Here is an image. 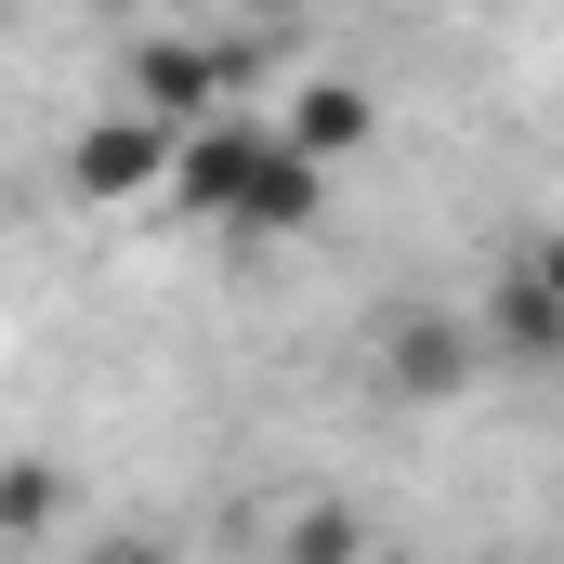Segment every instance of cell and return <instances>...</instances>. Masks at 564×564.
Wrapping results in <instances>:
<instances>
[{"label": "cell", "mask_w": 564, "mask_h": 564, "mask_svg": "<svg viewBox=\"0 0 564 564\" xmlns=\"http://www.w3.org/2000/svg\"><path fill=\"white\" fill-rule=\"evenodd\" d=\"M40 525H66V473L53 459H0V539H40Z\"/></svg>", "instance_id": "8992f818"}, {"label": "cell", "mask_w": 564, "mask_h": 564, "mask_svg": "<svg viewBox=\"0 0 564 564\" xmlns=\"http://www.w3.org/2000/svg\"><path fill=\"white\" fill-rule=\"evenodd\" d=\"M473 368H486V355H473L459 302H394V315H381V394H408V408H446Z\"/></svg>", "instance_id": "277c9868"}, {"label": "cell", "mask_w": 564, "mask_h": 564, "mask_svg": "<svg viewBox=\"0 0 564 564\" xmlns=\"http://www.w3.org/2000/svg\"><path fill=\"white\" fill-rule=\"evenodd\" d=\"M79 564H197V552H184L171 525H93V552H79Z\"/></svg>", "instance_id": "ba28073f"}, {"label": "cell", "mask_w": 564, "mask_h": 564, "mask_svg": "<svg viewBox=\"0 0 564 564\" xmlns=\"http://www.w3.org/2000/svg\"><path fill=\"white\" fill-rule=\"evenodd\" d=\"M459 328H473V355H499V368H552L564 355V276H552V250H512V263L486 276V302H459Z\"/></svg>", "instance_id": "7a4b0ae2"}, {"label": "cell", "mask_w": 564, "mask_h": 564, "mask_svg": "<svg viewBox=\"0 0 564 564\" xmlns=\"http://www.w3.org/2000/svg\"><path fill=\"white\" fill-rule=\"evenodd\" d=\"M158 197H171L184 224H210V237H250V250H276V237H315V224H328V171H315L263 106H237V119L184 132Z\"/></svg>", "instance_id": "6da1fadb"}, {"label": "cell", "mask_w": 564, "mask_h": 564, "mask_svg": "<svg viewBox=\"0 0 564 564\" xmlns=\"http://www.w3.org/2000/svg\"><path fill=\"white\" fill-rule=\"evenodd\" d=\"M355 552H368V525H355L341 499H315V512H302V539H289V564H355Z\"/></svg>", "instance_id": "52a82bcc"}, {"label": "cell", "mask_w": 564, "mask_h": 564, "mask_svg": "<svg viewBox=\"0 0 564 564\" xmlns=\"http://www.w3.org/2000/svg\"><path fill=\"white\" fill-rule=\"evenodd\" d=\"M171 144L158 119H132V106H93L79 119V144H66V184H79V210H144L158 184H171Z\"/></svg>", "instance_id": "3957f363"}, {"label": "cell", "mask_w": 564, "mask_h": 564, "mask_svg": "<svg viewBox=\"0 0 564 564\" xmlns=\"http://www.w3.org/2000/svg\"><path fill=\"white\" fill-rule=\"evenodd\" d=\"M315 171H341V158H368V132H381V106H368V79H302L289 106H263Z\"/></svg>", "instance_id": "5b68a950"}]
</instances>
